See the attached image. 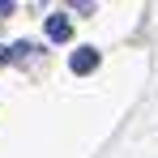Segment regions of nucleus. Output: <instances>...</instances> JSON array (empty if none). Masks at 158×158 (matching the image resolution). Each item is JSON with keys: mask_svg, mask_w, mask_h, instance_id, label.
I'll list each match as a JSON object with an SVG mask.
<instances>
[{"mask_svg": "<svg viewBox=\"0 0 158 158\" xmlns=\"http://www.w3.org/2000/svg\"><path fill=\"white\" fill-rule=\"evenodd\" d=\"M69 69H73L77 77H85V73H94V69H98V52H94V47H77V52L69 56Z\"/></svg>", "mask_w": 158, "mask_h": 158, "instance_id": "1", "label": "nucleus"}, {"mask_svg": "<svg viewBox=\"0 0 158 158\" xmlns=\"http://www.w3.org/2000/svg\"><path fill=\"white\" fill-rule=\"evenodd\" d=\"M47 39H52V43H69V39H73L69 13H52V17H47Z\"/></svg>", "mask_w": 158, "mask_h": 158, "instance_id": "2", "label": "nucleus"}, {"mask_svg": "<svg viewBox=\"0 0 158 158\" xmlns=\"http://www.w3.org/2000/svg\"><path fill=\"white\" fill-rule=\"evenodd\" d=\"M30 52H39V47H34L30 39H22V43H13V47H9V60H26Z\"/></svg>", "mask_w": 158, "mask_h": 158, "instance_id": "3", "label": "nucleus"}, {"mask_svg": "<svg viewBox=\"0 0 158 158\" xmlns=\"http://www.w3.org/2000/svg\"><path fill=\"white\" fill-rule=\"evenodd\" d=\"M13 9H17V4H13V0H0V17H9V13H13Z\"/></svg>", "mask_w": 158, "mask_h": 158, "instance_id": "4", "label": "nucleus"}, {"mask_svg": "<svg viewBox=\"0 0 158 158\" xmlns=\"http://www.w3.org/2000/svg\"><path fill=\"white\" fill-rule=\"evenodd\" d=\"M4 60H9V47H0V64H4Z\"/></svg>", "mask_w": 158, "mask_h": 158, "instance_id": "5", "label": "nucleus"}]
</instances>
